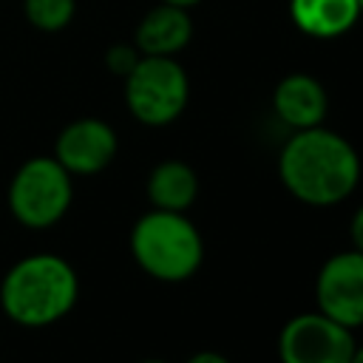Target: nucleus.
Listing matches in <instances>:
<instances>
[{
  "instance_id": "12",
  "label": "nucleus",
  "mask_w": 363,
  "mask_h": 363,
  "mask_svg": "<svg viewBox=\"0 0 363 363\" xmlns=\"http://www.w3.org/2000/svg\"><path fill=\"white\" fill-rule=\"evenodd\" d=\"M199 199V176L182 159L159 162L147 176V201L156 210L187 213Z\"/></svg>"
},
{
  "instance_id": "1",
  "label": "nucleus",
  "mask_w": 363,
  "mask_h": 363,
  "mask_svg": "<svg viewBox=\"0 0 363 363\" xmlns=\"http://www.w3.org/2000/svg\"><path fill=\"white\" fill-rule=\"evenodd\" d=\"M360 170L354 145L323 125L292 130L278 153L281 184L309 207H335L346 201L360 182Z\"/></svg>"
},
{
  "instance_id": "19",
  "label": "nucleus",
  "mask_w": 363,
  "mask_h": 363,
  "mask_svg": "<svg viewBox=\"0 0 363 363\" xmlns=\"http://www.w3.org/2000/svg\"><path fill=\"white\" fill-rule=\"evenodd\" d=\"M142 363H167V360H156V357H153V360H142Z\"/></svg>"
},
{
  "instance_id": "7",
  "label": "nucleus",
  "mask_w": 363,
  "mask_h": 363,
  "mask_svg": "<svg viewBox=\"0 0 363 363\" xmlns=\"http://www.w3.org/2000/svg\"><path fill=\"white\" fill-rule=\"evenodd\" d=\"M315 303L318 312L352 332L363 326V252L340 250L323 261L315 278Z\"/></svg>"
},
{
  "instance_id": "16",
  "label": "nucleus",
  "mask_w": 363,
  "mask_h": 363,
  "mask_svg": "<svg viewBox=\"0 0 363 363\" xmlns=\"http://www.w3.org/2000/svg\"><path fill=\"white\" fill-rule=\"evenodd\" d=\"M184 363H230V357L221 352H213V349H201V352L190 354Z\"/></svg>"
},
{
  "instance_id": "17",
  "label": "nucleus",
  "mask_w": 363,
  "mask_h": 363,
  "mask_svg": "<svg viewBox=\"0 0 363 363\" xmlns=\"http://www.w3.org/2000/svg\"><path fill=\"white\" fill-rule=\"evenodd\" d=\"M162 3H167V6H179V9H193V6L201 3V0H162Z\"/></svg>"
},
{
  "instance_id": "13",
  "label": "nucleus",
  "mask_w": 363,
  "mask_h": 363,
  "mask_svg": "<svg viewBox=\"0 0 363 363\" xmlns=\"http://www.w3.org/2000/svg\"><path fill=\"white\" fill-rule=\"evenodd\" d=\"M77 14V0H23V17L28 26L45 34L62 31Z\"/></svg>"
},
{
  "instance_id": "14",
  "label": "nucleus",
  "mask_w": 363,
  "mask_h": 363,
  "mask_svg": "<svg viewBox=\"0 0 363 363\" xmlns=\"http://www.w3.org/2000/svg\"><path fill=\"white\" fill-rule=\"evenodd\" d=\"M139 48L133 45V43H113V45H108V51H105V68L111 71V74H116V77H128L130 71H133V65L139 62Z\"/></svg>"
},
{
  "instance_id": "20",
  "label": "nucleus",
  "mask_w": 363,
  "mask_h": 363,
  "mask_svg": "<svg viewBox=\"0 0 363 363\" xmlns=\"http://www.w3.org/2000/svg\"><path fill=\"white\" fill-rule=\"evenodd\" d=\"M357 6H360V14H363V0H357Z\"/></svg>"
},
{
  "instance_id": "11",
  "label": "nucleus",
  "mask_w": 363,
  "mask_h": 363,
  "mask_svg": "<svg viewBox=\"0 0 363 363\" xmlns=\"http://www.w3.org/2000/svg\"><path fill=\"white\" fill-rule=\"evenodd\" d=\"M289 17L306 37L335 40L357 23L360 6L357 0H289Z\"/></svg>"
},
{
  "instance_id": "18",
  "label": "nucleus",
  "mask_w": 363,
  "mask_h": 363,
  "mask_svg": "<svg viewBox=\"0 0 363 363\" xmlns=\"http://www.w3.org/2000/svg\"><path fill=\"white\" fill-rule=\"evenodd\" d=\"M349 363H363V343H354V352H352Z\"/></svg>"
},
{
  "instance_id": "9",
  "label": "nucleus",
  "mask_w": 363,
  "mask_h": 363,
  "mask_svg": "<svg viewBox=\"0 0 363 363\" xmlns=\"http://www.w3.org/2000/svg\"><path fill=\"white\" fill-rule=\"evenodd\" d=\"M272 111L286 128L303 130V128L323 125L326 111H329V96H326V88L320 85L318 77L295 71V74H286L275 85Z\"/></svg>"
},
{
  "instance_id": "2",
  "label": "nucleus",
  "mask_w": 363,
  "mask_h": 363,
  "mask_svg": "<svg viewBox=\"0 0 363 363\" xmlns=\"http://www.w3.org/2000/svg\"><path fill=\"white\" fill-rule=\"evenodd\" d=\"M79 295L74 267L51 252H37L17 261L0 284V306L20 326H48L65 318Z\"/></svg>"
},
{
  "instance_id": "10",
  "label": "nucleus",
  "mask_w": 363,
  "mask_h": 363,
  "mask_svg": "<svg viewBox=\"0 0 363 363\" xmlns=\"http://www.w3.org/2000/svg\"><path fill=\"white\" fill-rule=\"evenodd\" d=\"M193 37V20L187 9L159 3L142 14L133 31V45L145 57H176Z\"/></svg>"
},
{
  "instance_id": "4",
  "label": "nucleus",
  "mask_w": 363,
  "mask_h": 363,
  "mask_svg": "<svg viewBox=\"0 0 363 363\" xmlns=\"http://www.w3.org/2000/svg\"><path fill=\"white\" fill-rule=\"evenodd\" d=\"M190 99L187 71L176 57H139L125 77V105L130 116L147 128L176 122Z\"/></svg>"
},
{
  "instance_id": "5",
  "label": "nucleus",
  "mask_w": 363,
  "mask_h": 363,
  "mask_svg": "<svg viewBox=\"0 0 363 363\" xmlns=\"http://www.w3.org/2000/svg\"><path fill=\"white\" fill-rule=\"evenodd\" d=\"M74 199L71 173L54 156L26 159L11 184H9V207L11 216L31 230H45L57 224Z\"/></svg>"
},
{
  "instance_id": "3",
  "label": "nucleus",
  "mask_w": 363,
  "mask_h": 363,
  "mask_svg": "<svg viewBox=\"0 0 363 363\" xmlns=\"http://www.w3.org/2000/svg\"><path fill=\"white\" fill-rule=\"evenodd\" d=\"M130 255L142 272L164 284L193 278L204 261V238L187 213L150 210L130 230Z\"/></svg>"
},
{
  "instance_id": "8",
  "label": "nucleus",
  "mask_w": 363,
  "mask_h": 363,
  "mask_svg": "<svg viewBox=\"0 0 363 363\" xmlns=\"http://www.w3.org/2000/svg\"><path fill=\"white\" fill-rule=\"evenodd\" d=\"M119 150L116 130L96 116H82L68 122L57 142H54V159L71 173V176H94L105 170Z\"/></svg>"
},
{
  "instance_id": "6",
  "label": "nucleus",
  "mask_w": 363,
  "mask_h": 363,
  "mask_svg": "<svg viewBox=\"0 0 363 363\" xmlns=\"http://www.w3.org/2000/svg\"><path fill=\"white\" fill-rule=\"evenodd\" d=\"M354 335L323 312H301L281 326L278 357L281 363H349Z\"/></svg>"
},
{
  "instance_id": "15",
  "label": "nucleus",
  "mask_w": 363,
  "mask_h": 363,
  "mask_svg": "<svg viewBox=\"0 0 363 363\" xmlns=\"http://www.w3.org/2000/svg\"><path fill=\"white\" fill-rule=\"evenodd\" d=\"M349 238H352V250L363 252V204L352 213V221H349Z\"/></svg>"
}]
</instances>
